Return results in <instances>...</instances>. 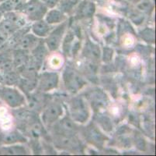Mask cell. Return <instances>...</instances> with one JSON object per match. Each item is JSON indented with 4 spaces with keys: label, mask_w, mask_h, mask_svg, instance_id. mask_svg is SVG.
<instances>
[{
    "label": "cell",
    "mask_w": 156,
    "mask_h": 156,
    "mask_svg": "<svg viewBox=\"0 0 156 156\" xmlns=\"http://www.w3.org/2000/svg\"><path fill=\"white\" fill-rule=\"evenodd\" d=\"M48 8L40 0H27L21 6L20 11L30 21L42 20L46 15Z\"/></svg>",
    "instance_id": "obj_1"
},
{
    "label": "cell",
    "mask_w": 156,
    "mask_h": 156,
    "mask_svg": "<svg viewBox=\"0 0 156 156\" xmlns=\"http://www.w3.org/2000/svg\"><path fill=\"white\" fill-rule=\"evenodd\" d=\"M0 98L11 108H18L25 103V98L20 91L8 85L0 84Z\"/></svg>",
    "instance_id": "obj_2"
},
{
    "label": "cell",
    "mask_w": 156,
    "mask_h": 156,
    "mask_svg": "<svg viewBox=\"0 0 156 156\" xmlns=\"http://www.w3.org/2000/svg\"><path fill=\"white\" fill-rule=\"evenodd\" d=\"M63 81L67 90L71 93L78 92L86 84L85 80L72 67L65 69L63 74Z\"/></svg>",
    "instance_id": "obj_3"
},
{
    "label": "cell",
    "mask_w": 156,
    "mask_h": 156,
    "mask_svg": "<svg viewBox=\"0 0 156 156\" xmlns=\"http://www.w3.org/2000/svg\"><path fill=\"white\" fill-rule=\"evenodd\" d=\"M70 112L76 122L85 123L89 116V111L86 101L83 98H75L70 101Z\"/></svg>",
    "instance_id": "obj_4"
},
{
    "label": "cell",
    "mask_w": 156,
    "mask_h": 156,
    "mask_svg": "<svg viewBox=\"0 0 156 156\" xmlns=\"http://www.w3.org/2000/svg\"><path fill=\"white\" fill-rule=\"evenodd\" d=\"M67 27L68 22L66 21H64L56 28L52 29L51 31L47 36L45 43L50 51H56L62 45V39H63L64 34L67 29Z\"/></svg>",
    "instance_id": "obj_5"
},
{
    "label": "cell",
    "mask_w": 156,
    "mask_h": 156,
    "mask_svg": "<svg viewBox=\"0 0 156 156\" xmlns=\"http://www.w3.org/2000/svg\"><path fill=\"white\" fill-rule=\"evenodd\" d=\"M63 114V108L58 102L50 103L42 113V121L46 126L55 124Z\"/></svg>",
    "instance_id": "obj_6"
},
{
    "label": "cell",
    "mask_w": 156,
    "mask_h": 156,
    "mask_svg": "<svg viewBox=\"0 0 156 156\" xmlns=\"http://www.w3.org/2000/svg\"><path fill=\"white\" fill-rule=\"evenodd\" d=\"M59 82L58 74L53 72H44L41 75L37 81L40 91H49L58 87Z\"/></svg>",
    "instance_id": "obj_7"
},
{
    "label": "cell",
    "mask_w": 156,
    "mask_h": 156,
    "mask_svg": "<svg viewBox=\"0 0 156 156\" xmlns=\"http://www.w3.org/2000/svg\"><path fill=\"white\" fill-rule=\"evenodd\" d=\"M96 11L94 2L89 0H82L76 8V17L79 19L92 17Z\"/></svg>",
    "instance_id": "obj_8"
},
{
    "label": "cell",
    "mask_w": 156,
    "mask_h": 156,
    "mask_svg": "<svg viewBox=\"0 0 156 156\" xmlns=\"http://www.w3.org/2000/svg\"><path fill=\"white\" fill-rule=\"evenodd\" d=\"M26 141V137L18 131L0 133V144L2 145H9L16 143H23Z\"/></svg>",
    "instance_id": "obj_9"
},
{
    "label": "cell",
    "mask_w": 156,
    "mask_h": 156,
    "mask_svg": "<svg viewBox=\"0 0 156 156\" xmlns=\"http://www.w3.org/2000/svg\"><path fill=\"white\" fill-rule=\"evenodd\" d=\"M31 28H32V31L35 36L41 37V38H45L48 36L49 33L53 29L52 26L48 24L43 19L35 21Z\"/></svg>",
    "instance_id": "obj_10"
},
{
    "label": "cell",
    "mask_w": 156,
    "mask_h": 156,
    "mask_svg": "<svg viewBox=\"0 0 156 156\" xmlns=\"http://www.w3.org/2000/svg\"><path fill=\"white\" fill-rule=\"evenodd\" d=\"M45 20L48 24H57L64 22L66 21V16L65 13L59 10L58 9H51V10L48 11L45 15Z\"/></svg>",
    "instance_id": "obj_11"
},
{
    "label": "cell",
    "mask_w": 156,
    "mask_h": 156,
    "mask_svg": "<svg viewBox=\"0 0 156 156\" xmlns=\"http://www.w3.org/2000/svg\"><path fill=\"white\" fill-rule=\"evenodd\" d=\"M13 59L12 54L9 51L0 53V73L5 74L12 70L13 67Z\"/></svg>",
    "instance_id": "obj_12"
},
{
    "label": "cell",
    "mask_w": 156,
    "mask_h": 156,
    "mask_svg": "<svg viewBox=\"0 0 156 156\" xmlns=\"http://www.w3.org/2000/svg\"><path fill=\"white\" fill-rule=\"evenodd\" d=\"M39 39L34 34H27L19 40V46L21 49L27 50L34 48L37 45Z\"/></svg>",
    "instance_id": "obj_13"
},
{
    "label": "cell",
    "mask_w": 156,
    "mask_h": 156,
    "mask_svg": "<svg viewBox=\"0 0 156 156\" xmlns=\"http://www.w3.org/2000/svg\"><path fill=\"white\" fill-rule=\"evenodd\" d=\"M82 0H60L57 6L63 13H71L74 10H76V6Z\"/></svg>",
    "instance_id": "obj_14"
},
{
    "label": "cell",
    "mask_w": 156,
    "mask_h": 156,
    "mask_svg": "<svg viewBox=\"0 0 156 156\" xmlns=\"http://www.w3.org/2000/svg\"><path fill=\"white\" fill-rule=\"evenodd\" d=\"M58 146H62L63 148H78L77 141L74 138H72L69 136H66L65 134H61L55 140Z\"/></svg>",
    "instance_id": "obj_15"
},
{
    "label": "cell",
    "mask_w": 156,
    "mask_h": 156,
    "mask_svg": "<svg viewBox=\"0 0 156 156\" xmlns=\"http://www.w3.org/2000/svg\"><path fill=\"white\" fill-rule=\"evenodd\" d=\"M12 59H13V65L15 67H23L29 61L30 57L27 55L25 50H16L14 51L12 55Z\"/></svg>",
    "instance_id": "obj_16"
},
{
    "label": "cell",
    "mask_w": 156,
    "mask_h": 156,
    "mask_svg": "<svg viewBox=\"0 0 156 156\" xmlns=\"http://www.w3.org/2000/svg\"><path fill=\"white\" fill-rule=\"evenodd\" d=\"M28 151L23 146H2L0 154H26Z\"/></svg>",
    "instance_id": "obj_17"
},
{
    "label": "cell",
    "mask_w": 156,
    "mask_h": 156,
    "mask_svg": "<svg viewBox=\"0 0 156 156\" xmlns=\"http://www.w3.org/2000/svg\"><path fill=\"white\" fill-rule=\"evenodd\" d=\"M85 50H86V53L84 54L86 57H88L90 59L96 61V60H98L100 59V51L98 45H95L93 43L89 42L86 45Z\"/></svg>",
    "instance_id": "obj_18"
},
{
    "label": "cell",
    "mask_w": 156,
    "mask_h": 156,
    "mask_svg": "<svg viewBox=\"0 0 156 156\" xmlns=\"http://www.w3.org/2000/svg\"><path fill=\"white\" fill-rule=\"evenodd\" d=\"M48 54V51L45 47V45L42 43L37 45L34 49H33V59L35 60L36 62L41 64L43 60L46 57Z\"/></svg>",
    "instance_id": "obj_19"
},
{
    "label": "cell",
    "mask_w": 156,
    "mask_h": 156,
    "mask_svg": "<svg viewBox=\"0 0 156 156\" xmlns=\"http://www.w3.org/2000/svg\"><path fill=\"white\" fill-rule=\"evenodd\" d=\"M20 78L18 74H16L14 71L11 70L9 72H7L4 74L3 76V84L5 85H15L16 84H19Z\"/></svg>",
    "instance_id": "obj_20"
},
{
    "label": "cell",
    "mask_w": 156,
    "mask_h": 156,
    "mask_svg": "<svg viewBox=\"0 0 156 156\" xmlns=\"http://www.w3.org/2000/svg\"><path fill=\"white\" fill-rule=\"evenodd\" d=\"M40 1L43 2L48 9H53L57 6L60 0H40Z\"/></svg>",
    "instance_id": "obj_21"
},
{
    "label": "cell",
    "mask_w": 156,
    "mask_h": 156,
    "mask_svg": "<svg viewBox=\"0 0 156 156\" xmlns=\"http://www.w3.org/2000/svg\"><path fill=\"white\" fill-rule=\"evenodd\" d=\"M3 84V76H2L1 73H0V84Z\"/></svg>",
    "instance_id": "obj_22"
},
{
    "label": "cell",
    "mask_w": 156,
    "mask_h": 156,
    "mask_svg": "<svg viewBox=\"0 0 156 156\" xmlns=\"http://www.w3.org/2000/svg\"><path fill=\"white\" fill-rule=\"evenodd\" d=\"M20 1H21V2H27V0H20Z\"/></svg>",
    "instance_id": "obj_23"
},
{
    "label": "cell",
    "mask_w": 156,
    "mask_h": 156,
    "mask_svg": "<svg viewBox=\"0 0 156 156\" xmlns=\"http://www.w3.org/2000/svg\"><path fill=\"white\" fill-rule=\"evenodd\" d=\"M1 15H2V14H1V13H0V16H1Z\"/></svg>",
    "instance_id": "obj_24"
}]
</instances>
